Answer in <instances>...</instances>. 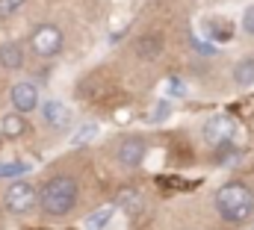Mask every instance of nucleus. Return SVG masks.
<instances>
[{
  "label": "nucleus",
  "mask_w": 254,
  "mask_h": 230,
  "mask_svg": "<svg viewBox=\"0 0 254 230\" xmlns=\"http://www.w3.org/2000/svg\"><path fill=\"white\" fill-rule=\"evenodd\" d=\"M77 195H80L77 180H74V177H65V174H57V177H51V180L42 186V192H39V207H42L45 216L60 219V216H68V213L77 207Z\"/></svg>",
  "instance_id": "1"
},
{
  "label": "nucleus",
  "mask_w": 254,
  "mask_h": 230,
  "mask_svg": "<svg viewBox=\"0 0 254 230\" xmlns=\"http://www.w3.org/2000/svg\"><path fill=\"white\" fill-rule=\"evenodd\" d=\"M216 210L225 222L243 225L254 216V195L246 183H225L216 192Z\"/></svg>",
  "instance_id": "2"
},
{
  "label": "nucleus",
  "mask_w": 254,
  "mask_h": 230,
  "mask_svg": "<svg viewBox=\"0 0 254 230\" xmlns=\"http://www.w3.org/2000/svg\"><path fill=\"white\" fill-rule=\"evenodd\" d=\"M30 48H33V54L36 57H57L60 51H63V30L57 27V24H42V27H36L33 30V36H30Z\"/></svg>",
  "instance_id": "3"
},
{
  "label": "nucleus",
  "mask_w": 254,
  "mask_h": 230,
  "mask_svg": "<svg viewBox=\"0 0 254 230\" xmlns=\"http://www.w3.org/2000/svg\"><path fill=\"white\" fill-rule=\"evenodd\" d=\"M36 201H39V192H36L30 183H24V180L12 183V186L6 189V195H3V204H6V210H9L12 216H24V213H30Z\"/></svg>",
  "instance_id": "4"
},
{
  "label": "nucleus",
  "mask_w": 254,
  "mask_h": 230,
  "mask_svg": "<svg viewBox=\"0 0 254 230\" xmlns=\"http://www.w3.org/2000/svg\"><path fill=\"white\" fill-rule=\"evenodd\" d=\"M234 133H237V124H234V118H228V115H213V118L204 124V136H207V142H213V145H231Z\"/></svg>",
  "instance_id": "5"
},
{
  "label": "nucleus",
  "mask_w": 254,
  "mask_h": 230,
  "mask_svg": "<svg viewBox=\"0 0 254 230\" xmlns=\"http://www.w3.org/2000/svg\"><path fill=\"white\" fill-rule=\"evenodd\" d=\"M9 101H12V107H15L18 115L33 113L39 107V89L33 83H15L12 92H9Z\"/></svg>",
  "instance_id": "6"
},
{
  "label": "nucleus",
  "mask_w": 254,
  "mask_h": 230,
  "mask_svg": "<svg viewBox=\"0 0 254 230\" xmlns=\"http://www.w3.org/2000/svg\"><path fill=\"white\" fill-rule=\"evenodd\" d=\"M145 154H148V142L142 136H127V139H122V145L116 151V157H119L122 166H139L145 160Z\"/></svg>",
  "instance_id": "7"
},
{
  "label": "nucleus",
  "mask_w": 254,
  "mask_h": 230,
  "mask_svg": "<svg viewBox=\"0 0 254 230\" xmlns=\"http://www.w3.org/2000/svg\"><path fill=\"white\" fill-rule=\"evenodd\" d=\"M42 115H45V124H51L54 130H65L71 124V110L65 107L63 101H45Z\"/></svg>",
  "instance_id": "8"
},
{
  "label": "nucleus",
  "mask_w": 254,
  "mask_h": 230,
  "mask_svg": "<svg viewBox=\"0 0 254 230\" xmlns=\"http://www.w3.org/2000/svg\"><path fill=\"white\" fill-rule=\"evenodd\" d=\"M116 207H119V210H125L130 219H136V216L145 210V198H142V192H139V189H122V192H119Z\"/></svg>",
  "instance_id": "9"
},
{
  "label": "nucleus",
  "mask_w": 254,
  "mask_h": 230,
  "mask_svg": "<svg viewBox=\"0 0 254 230\" xmlns=\"http://www.w3.org/2000/svg\"><path fill=\"white\" fill-rule=\"evenodd\" d=\"M133 51H136L139 59L151 62V59H157L163 54V39H157V36H139V42L133 45Z\"/></svg>",
  "instance_id": "10"
},
{
  "label": "nucleus",
  "mask_w": 254,
  "mask_h": 230,
  "mask_svg": "<svg viewBox=\"0 0 254 230\" xmlns=\"http://www.w3.org/2000/svg\"><path fill=\"white\" fill-rule=\"evenodd\" d=\"M0 65L9 68V71L21 68V65H24V48H21L18 42H3V45H0Z\"/></svg>",
  "instance_id": "11"
},
{
  "label": "nucleus",
  "mask_w": 254,
  "mask_h": 230,
  "mask_svg": "<svg viewBox=\"0 0 254 230\" xmlns=\"http://www.w3.org/2000/svg\"><path fill=\"white\" fill-rule=\"evenodd\" d=\"M234 83L237 86H254V57H246L234 65Z\"/></svg>",
  "instance_id": "12"
},
{
  "label": "nucleus",
  "mask_w": 254,
  "mask_h": 230,
  "mask_svg": "<svg viewBox=\"0 0 254 230\" xmlns=\"http://www.w3.org/2000/svg\"><path fill=\"white\" fill-rule=\"evenodd\" d=\"M27 133V121H24V115H6L3 118V136H9V139H18V136H24Z\"/></svg>",
  "instance_id": "13"
},
{
  "label": "nucleus",
  "mask_w": 254,
  "mask_h": 230,
  "mask_svg": "<svg viewBox=\"0 0 254 230\" xmlns=\"http://www.w3.org/2000/svg\"><path fill=\"white\" fill-rule=\"evenodd\" d=\"M113 213H116V207H101V210H95V213L86 219V230H104L110 225Z\"/></svg>",
  "instance_id": "14"
},
{
  "label": "nucleus",
  "mask_w": 254,
  "mask_h": 230,
  "mask_svg": "<svg viewBox=\"0 0 254 230\" xmlns=\"http://www.w3.org/2000/svg\"><path fill=\"white\" fill-rule=\"evenodd\" d=\"M30 172L27 163H0V177H24Z\"/></svg>",
  "instance_id": "15"
},
{
  "label": "nucleus",
  "mask_w": 254,
  "mask_h": 230,
  "mask_svg": "<svg viewBox=\"0 0 254 230\" xmlns=\"http://www.w3.org/2000/svg\"><path fill=\"white\" fill-rule=\"evenodd\" d=\"M243 30H246L249 36H254V6H249V9L243 12Z\"/></svg>",
  "instance_id": "16"
},
{
  "label": "nucleus",
  "mask_w": 254,
  "mask_h": 230,
  "mask_svg": "<svg viewBox=\"0 0 254 230\" xmlns=\"http://www.w3.org/2000/svg\"><path fill=\"white\" fill-rule=\"evenodd\" d=\"M95 133H98V127H95V124H89V127H83V130H80V133L74 136V145H83V142H86V139H92Z\"/></svg>",
  "instance_id": "17"
},
{
  "label": "nucleus",
  "mask_w": 254,
  "mask_h": 230,
  "mask_svg": "<svg viewBox=\"0 0 254 230\" xmlns=\"http://www.w3.org/2000/svg\"><path fill=\"white\" fill-rule=\"evenodd\" d=\"M21 3H24V0H0V18H3V15H12Z\"/></svg>",
  "instance_id": "18"
},
{
  "label": "nucleus",
  "mask_w": 254,
  "mask_h": 230,
  "mask_svg": "<svg viewBox=\"0 0 254 230\" xmlns=\"http://www.w3.org/2000/svg\"><path fill=\"white\" fill-rule=\"evenodd\" d=\"M169 113H172V107H169V101H160V104H157V110H154V121H160V118H166Z\"/></svg>",
  "instance_id": "19"
}]
</instances>
